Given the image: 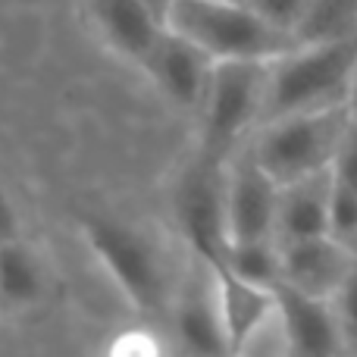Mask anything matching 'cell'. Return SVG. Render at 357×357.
I'll return each mask as SVG.
<instances>
[{
  "label": "cell",
  "mask_w": 357,
  "mask_h": 357,
  "mask_svg": "<svg viewBox=\"0 0 357 357\" xmlns=\"http://www.w3.org/2000/svg\"><path fill=\"white\" fill-rule=\"evenodd\" d=\"M216 60L204 47H197L191 38H185L176 29H163L151 54L144 56L142 69L154 88L178 110H188L197 116L204 98L210 88V75H213Z\"/></svg>",
  "instance_id": "30bf717a"
},
{
  "label": "cell",
  "mask_w": 357,
  "mask_h": 357,
  "mask_svg": "<svg viewBox=\"0 0 357 357\" xmlns=\"http://www.w3.org/2000/svg\"><path fill=\"white\" fill-rule=\"evenodd\" d=\"M19 232H22L19 210H16V204H13V197L0 188V245H3V241L19 238Z\"/></svg>",
  "instance_id": "603a6c76"
},
{
  "label": "cell",
  "mask_w": 357,
  "mask_h": 357,
  "mask_svg": "<svg viewBox=\"0 0 357 357\" xmlns=\"http://www.w3.org/2000/svg\"><path fill=\"white\" fill-rule=\"evenodd\" d=\"M276 182L248 151V144L226 167V220L229 245L251 238H276V210H279Z\"/></svg>",
  "instance_id": "9c48e42d"
},
{
  "label": "cell",
  "mask_w": 357,
  "mask_h": 357,
  "mask_svg": "<svg viewBox=\"0 0 357 357\" xmlns=\"http://www.w3.org/2000/svg\"><path fill=\"white\" fill-rule=\"evenodd\" d=\"M333 176L339 178L342 185H348L351 191H357V119L351 116L345 129V138L339 144V154L333 160Z\"/></svg>",
  "instance_id": "7402d4cb"
},
{
  "label": "cell",
  "mask_w": 357,
  "mask_h": 357,
  "mask_svg": "<svg viewBox=\"0 0 357 357\" xmlns=\"http://www.w3.org/2000/svg\"><path fill=\"white\" fill-rule=\"evenodd\" d=\"M329 235L357 251V191L333 176V204H329Z\"/></svg>",
  "instance_id": "ac0fdd59"
},
{
  "label": "cell",
  "mask_w": 357,
  "mask_h": 357,
  "mask_svg": "<svg viewBox=\"0 0 357 357\" xmlns=\"http://www.w3.org/2000/svg\"><path fill=\"white\" fill-rule=\"evenodd\" d=\"M167 25L191 38L213 60H276L298 44L264 22L245 0H176Z\"/></svg>",
  "instance_id": "277c9868"
},
{
  "label": "cell",
  "mask_w": 357,
  "mask_h": 357,
  "mask_svg": "<svg viewBox=\"0 0 357 357\" xmlns=\"http://www.w3.org/2000/svg\"><path fill=\"white\" fill-rule=\"evenodd\" d=\"M298 44L357 41V0H307L295 31Z\"/></svg>",
  "instance_id": "2e32d148"
},
{
  "label": "cell",
  "mask_w": 357,
  "mask_h": 357,
  "mask_svg": "<svg viewBox=\"0 0 357 357\" xmlns=\"http://www.w3.org/2000/svg\"><path fill=\"white\" fill-rule=\"evenodd\" d=\"M222 266L254 285L276 289L282 282V245H279V238L232 241Z\"/></svg>",
  "instance_id": "e0dca14e"
},
{
  "label": "cell",
  "mask_w": 357,
  "mask_h": 357,
  "mask_svg": "<svg viewBox=\"0 0 357 357\" xmlns=\"http://www.w3.org/2000/svg\"><path fill=\"white\" fill-rule=\"evenodd\" d=\"M333 304L342 320V329H345L348 348H351V354H357V254H354V264H351V270H348L342 289L335 291Z\"/></svg>",
  "instance_id": "ffe728a7"
},
{
  "label": "cell",
  "mask_w": 357,
  "mask_h": 357,
  "mask_svg": "<svg viewBox=\"0 0 357 357\" xmlns=\"http://www.w3.org/2000/svg\"><path fill=\"white\" fill-rule=\"evenodd\" d=\"M216 276V298H220L222 329H226L229 354L248 357L254 342L276 323V289H264L248 279L235 276L232 270L220 266Z\"/></svg>",
  "instance_id": "8fae6325"
},
{
  "label": "cell",
  "mask_w": 357,
  "mask_h": 357,
  "mask_svg": "<svg viewBox=\"0 0 357 357\" xmlns=\"http://www.w3.org/2000/svg\"><path fill=\"white\" fill-rule=\"evenodd\" d=\"M144 3H148L151 10H154L157 16L163 19V22H167V19H169V10H173V3H176V0H144Z\"/></svg>",
  "instance_id": "cb8c5ba5"
},
{
  "label": "cell",
  "mask_w": 357,
  "mask_h": 357,
  "mask_svg": "<svg viewBox=\"0 0 357 357\" xmlns=\"http://www.w3.org/2000/svg\"><path fill=\"white\" fill-rule=\"evenodd\" d=\"M345 357H357V354H345Z\"/></svg>",
  "instance_id": "484cf974"
},
{
  "label": "cell",
  "mask_w": 357,
  "mask_h": 357,
  "mask_svg": "<svg viewBox=\"0 0 357 357\" xmlns=\"http://www.w3.org/2000/svg\"><path fill=\"white\" fill-rule=\"evenodd\" d=\"M173 216L191 257L220 270L229 251L226 163L195 154L173 188Z\"/></svg>",
  "instance_id": "8992f818"
},
{
  "label": "cell",
  "mask_w": 357,
  "mask_h": 357,
  "mask_svg": "<svg viewBox=\"0 0 357 357\" xmlns=\"http://www.w3.org/2000/svg\"><path fill=\"white\" fill-rule=\"evenodd\" d=\"M282 245V241H279ZM354 254L333 235H314L282 245V282L298 291H307L317 298H335L342 289L348 270L354 264Z\"/></svg>",
  "instance_id": "7c38bea8"
},
{
  "label": "cell",
  "mask_w": 357,
  "mask_h": 357,
  "mask_svg": "<svg viewBox=\"0 0 357 357\" xmlns=\"http://www.w3.org/2000/svg\"><path fill=\"white\" fill-rule=\"evenodd\" d=\"M44 266L22 238L0 245V301L13 307H31L44 298Z\"/></svg>",
  "instance_id": "9a60e30c"
},
{
  "label": "cell",
  "mask_w": 357,
  "mask_h": 357,
  "mask_svg": "<svg viewBox=\"0 0 357 357\" xmlns=\"http://www.w3.org/2000/svg\"><path fill=\"white\" fill-rule=\"evenodd\" d=\"M107 357H163V345L148 329H129L113 339Z\"/></svg>",
  "instance_id": "44dd1931"
},
{
  "label": "cell",
  "mask_w": 357,
  "mask_h": 357,
  "mask_svg": "<svg viewBox=\"0 0 357 357\" xmlns=\"http://www.w3.org/2000/svg\"><path fill=\"white\" fill-rule=\"evenodd\" d=\"M173 333L188 357H232L222 329L213 266L191 257L182 285L173 295Z\"/></svg>",
  "instance_id": "ba28073f"
},
{
  "label": "cell",
  "mask_w": 357,
  "mask_h": 357,
  "mask_svg": "<svg viewBox=\"0 0 357 357\" xmlns=\"http://www.w3.org/2000/svg\"><path fill=\"white\" fill-rule=\"evenodd\" d=\"M348 110H351V116L357 119V69H354V79H351V88H348Z\"/></svg>",
  "instance_id": "d4e9b609"
},
{
  "label": "cell",
  "mask_w": 357,
  "mask_h": 357,
  "mask_svg": "<svg viewBox=\"0 0 357 357\" xmlns=\"http://www.w3.org/2000/svg\"><path fill=\"white\" fill-rule=\"evenodd\" d=\"M88 10L107 47L138 66L167 29V22L144 0H88Z\"/></svg>",
  "instance_id": "4fadbf2b"
},
{
  "label": "cell",
  "mask_w": 357,
  "mask_h": 357,
  "mask_svg": "<svg viewBox=\"0 0 357 357\" xmlns=\"http://www.w3.org/2000/svg\"><path fill=\"white\" fill-rule=\"evenodd\" d=\"M273 60H216L197 110V154L229 163L264 123Z\"/></svg>",
  "instance_id": "6da1fadb"
},
{
  "label": "cell",
  "mask_w": 357,
  "mask_h": 357,
  "mask_svg": "<svg viewBox=\"0 0 357 357\" xmlns=\"http://www.w3.org/2000/svg\"><path fill=\"white\" fill-rule=\"evenodd\" d=\"M351 123L348 104L273 116L248 138V151L279 185L333 169L339 144Z\"/></svg>",
  "instance_id": "7a4b0ae2"
},
{
  "label": "cell",
  "mask_w": 357,
  "mask_h": 357,
  "mask_svg": "<svg viewBox=\"0 0 357 357\" xmlns=\"http://www.w3.org/2000/svg\"><path fill=\"white\" fill-rule=\"evenodd\" d=\"M254 13H257L264 22H270L273 29L285 31V35L295 38L301 16L307 10V0H245Z\"/></svg>",
  "instance_id": "d6986e66"
},
{
  "label": "cell",
  "mask_w": 357,
  "mask_h": 357,
  "mask_svg": "<svg viewBox=\"0 0 357 357\" xmlns=\"http://www.w3.org/2000/svg\"><path fill=\"white\" fill-rule=\"evenodd\" d=\"M329 204H333V169L282 185L276 210V238L298 241L329 235Z\"/></svg>",
  "instance_id": "5bb4252c"
},
{
  "label": "cell",
  "mask_w": 357,
  "mask_h": 357,
  "mask_svg": "<svg viewBox=\"0 0 357 357\" xmlns=\"http://www.w3.org/2000/svg\"><path fill=\"white\" fill-rule=\"evenodd\" d=\"M276 333L282 357L351 354L333 298H317L291 285H276Z\"/></svg>",
  "instance_id": "52a82bcc"
},
{
  "label": "cell",
  "mask_w": 357,
  "mask_h": 357,
  "mask_svg": "<svg viewBox=\"0 0 357 357\" xmlns=\"http://www.w3.org/2000/svg\"><path fill=\"white\" fill-rule=\"evenodd\" d=\"M354 69L357 41L295 44L289 54L270 63L264 123L273 116H285V113L348 104Z\"/></svg>",
  "instance_id": "3957f363"
},
{
  "label": "cell",
  "mask_w": 357,
  "mask_h": 357,
  "mask_svg": "<svg viewBox=\"0 0 357 357\" xmlns=\"http://www.w3.org/2000/svg\"><path fill=\"white\" fill-rule=\"evenodd\" d=\"M82 235L129 304L142 314H160L167 307V266L157 245L144 232L110 216L85 213Z\"/></svg>",
  "instance_id": "5b68a950"
}]
</instances>
